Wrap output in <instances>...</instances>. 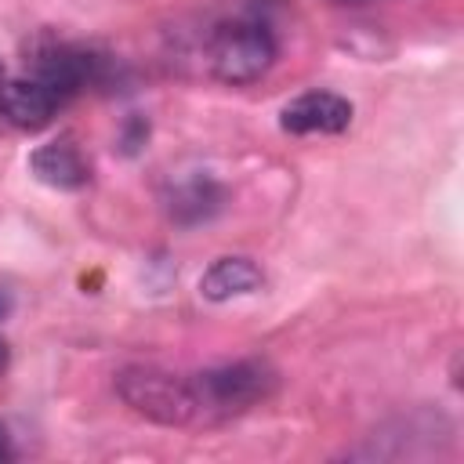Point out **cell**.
I'll list each match as a JSON object with an SVG mask.
<instances>
[{"mask_svg": "<svg viewBox=\"0 0 464 464\" xmlns=\"http://www.w3.org/2000/svg\"><path fill=\"white\" fill-rule=\"evenodd\" d=\"M221 185L207 174H192V178H178L167 192V214L178 221V225H199V221H210L218 210H221Z\"/></svg>", "mask_w": 464, "mask_h": 464, "instance_id": "cell-8", "label": "cell"}, {"mask_svg": "<svg viewBox=\"0 0 464 464\" xmlns=\"http://www.w3.org/2000/svg\"><path fill=\"white\" fill-rule=\"evenodd\" d=\"M7 312H11V294H7V290H0V319H4Z\"/></svg>", "mask_w": 464, "mask_h": 464, "instance_id": "cell-10", "label": "cell"}, {"mask_svg": "<svg viewBox=\"0 0 464 464\" xmlns=\"http://www.w3.org/2000/svg\"><path fill=\"white\" fill-rule=\"evenodd\" d=\"M29 170H33L36 181H44L51 188H62V192H76V188H83L91 181V167H87V160L80 156V149L69 138L40 145L29 156Z\"/></svg>", "mask_w": 464, "mask_h": 464, "instance_id": "cell-7", "label": "cell"}, {"mask_svg": "<svg viewBox=\"0 0 464 464\" xmlns=\"http://www.w3.org/2000/svg\"><path fill=\"white\" fill-rule=\"evenodd\" d=\"M62 105H65V98L54 94L36 76L0 80V116L11 127H18V130H40V127H47L58 116Z\"/></svg>", "mask_w": 464, "mask_h": 464, "instance_id": "cell-6", "label": "cell"}, {"mask_svg": "<svg viewBox=\"0 0 464 464\" xmlns=\"http://www.w3.org/2000/svg\"><path fill=\"white\" fill-rule=\"evenodd\" d=\"M7 359H11V355H7V344H4V341H0V373H4V370H7Z\"/></svg>", "mask_w": 464, "mask_h": 464, "instance_id": "cell-11", "label": "cell"}, {"mask_svg": "<svg viewBox=\"0 0 464 464\" xmlns=\"http://www.w3.org/2000/svg\"><path fill=\"white\" fill-rule=\"evenodd\" d=\"M352 123V102L334 91H304L283 105L279 127L286 134H341Z\"/></svg>", "mask_w": 464, "mask_h": 464, "instance_id": "cell-5", "label": "cell"}, {"mask_svg": "<svg viewBox=\"0 0 464 464\" xmlns=\"http://www.w3.org/2000/svg\"><path fill=\"white\" fill-rule=\"evenodd\" d=\"M276 62V36L257 18L221 22L207 40V65L214 80L228 87H243L261 80Z\"/></svg>", "mask_w": 464, "mask_h": 464, "instance_id": "cell-2", "label": "cell"}, {"mask_svg": "<svg viewBox=\"0 0 464 464\" xmlns=\"http://www.w3.org/2000/svg\"><path fill=\"white\" fill-rule=\"evenodd\" d=\"M11 457V450H7V439H4V431H0V460H7Z\"/></svg>", "mask_w": 464, "mask_h": 464, "instance_id": "cell-12", "label": "cell"}, {"mask_svg": "<svg viewBox=\"0 0 464 464\" xmlns=\"http://www.w3.org/2000/svg\"><path fill=\"white\" fill-rule=\"evenodd\" d=\"M265 286V272L250 257H218L203 276H199V294L214 304L257 294Z\"/></svg>", "mask_w": 464, "mask_h": 464, "instance_id": "cell-9", "label": "cell"}, {"mask_svg": "<svg viewBox=\"0 0 464 464\" xmlns=\"http://www.w3.org/2000/svg\"><path fill=\"white\" fill-rule=\"evenodd\" d=\"M0 80H4V65H0Z\"/></svg>", "mask_w": 464, "mask_h": 464, "instance_id": "cell-13", "label": "cell"}, {"mask_svg": "<svg viewBox=\"0 0 464 464\" xmlns=\"http://www.w3.org/2000/svg\"><path fill=\"white\" fill-rule=\"evenodd\" d=\"M272 384H276V373L257 359L203 370V373L192 377L196 402H199V420H225L232 413H243L254 402H261L272 392Z\"/></svg>", "mask_w": 464, "mask_h": 464, "instance_id": "cell-3", "label": "cell"}, {"mask_svg": "<svg viewBox=\"0 0 464 464\" xmlns=\"http://www.w3.org/2000/svg\"><path fill=\"white\" fill-rule=\"evenodd\" d=\"M102 69H105V58L87 47H76V44H47V47L33 51V76L44 80L65 102L76 91H83L87 83H98Z\"/></svg>", "mask_w": 464, "mask_h": 464, "instance_id": "cell-4", "label": "cell"}, {"mask_svg": "<svg viewBox=\"0 0 464 464\" xmlns=\"http://www.w3.org/2000/svg\"><path fill=\"white\" fill-rule=\"evenodd\" d=\"M116 395L145 420L163 428H188L199 420L192 377L160 366H127L116 373Z\"/></svg>", "mask_w": 464, "mask_h": 464, "instance_id": "cell-1", "label": "cell"}]
</instances>
